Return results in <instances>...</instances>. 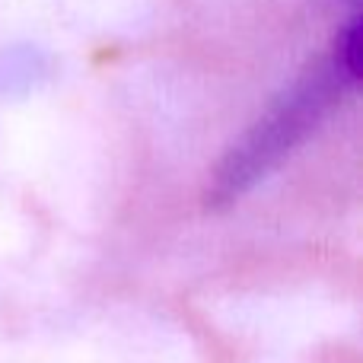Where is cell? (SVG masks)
<instances>
[{
    "instance_id": "6da1fadb",
    "label": "cell",
    "mask_w": 363,
    "mask_h": 363,
    "mask_svg": "<svg viewBox=\"0 0 363 363\" xmlns=\"http://www.w3.org/2000/svg\"><path fill=\"white\" fill-rule=\"evenodd\" d=\"M354 86H357V77L347 74L332 55L315 61L226 153L217 176L207 185V207L223 211L242 198L258 179L274 172Z\"/></svg>"
}]
</instances>
